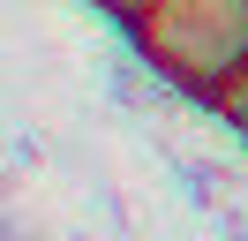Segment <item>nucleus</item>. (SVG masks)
I'll use <instances>...</instances> for the list:
<instances>
[{
  "label": "nucleus",
  "mask_w": 248,
  "mask_h": 241,
  "mask_svg": "<svg viewBox=\"0 0 248 241\" xmlns=\"http://www.w3.org/2000/svg\"><path fill=\"white\" fill-rule=\"evenodd\" d=\"M106 8L121 15V23H151V8H158V0H106Z\"/></svg>",
  "instance_id": "3"
},
{
  "label": "nucleus",
  "mask_w": 248,
  "mask_h": 241,
  "mask_svg": "<svg viewBox=\"0 0 248 241\" xmlns=\"http://www.w3.org/2000/svg\"><path fill=\"white\" fill-rule=\"evenodd\" d=\"M211 105H218L226 120H241V128H248V60H241L233 75H218V83H211Z\"/></svg>",
  "instance_id": "2"
},
{
  "label": "nucleus",
  "mask_w": 248,
  "mask_h": 241,
  "mask_svg": "<svg viewBox=\"0 0 248 241\" xmlns=\"http://www.w3.org/2000/svg\"><path fill=\"white\" fill-rule=\"evenodd\" d=\"M136 38L173 83L211 98L218 75L248 60V0H158L151 23H136Z\"/></svg>",
  "instance_id": "1"
}]
</instances>
